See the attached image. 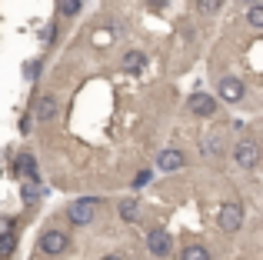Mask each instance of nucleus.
Instances as JSON below:
<instances>
[{
    "label": "nucleus",
    "mask_w": 263,
    "mask_h": 260,
    "mask_svg": "<svg viewBox=\"0 0 263 260\" xmlns=\"http://www.w3.org/2000/svg\"><path fill=\"white\" fill-rule=\"evenodd\" d=\"M97 207H100V200H97V197H80V200H70V203H67V220H70L73 227H87V224H93Z\"/></svg>",
    "instance_id": "obj_1"
},
{
    "label": "nucleus",
    "mask_w": 263,
    "mask_h": 260,
    "mask_svg": "<svg viewBox=\"0 0 263 260\" xmlns=\"http://www.w3.org/2000/svg\"><path fill=\"white\" fill-rule=\"evenodd\" d=\"M37 250L44 257H60V254H67V250H70V237H67V230L50 227V230H44V234H40Z\"/></svg>",
    "instance_id": "obj_2"
},
{
    "label": "nucleus",
    "mask_w": 263,
    "mask_h": 260,
    "mask_svg": "<svg viewBox=\"0 0 263 260\" xmlns=\"http://www.w3.org/2000/svg\"><path fill=\"white\" fill-rule=\"evenodd\" d=\"M233 160H237L243 170H253V167L260 163V147H257V140H237V147H233Z\"/></svg>",
    "instance_id": "obj_3"
},
{
    "label": "nucleus",
    "mask_w": 263,
    "mask_h": 260,
    "mask_svg": "<svg viewBox=\"0 0 263 260\" xmlns=\"http://www.w3.org/2000/svg\"><path fill=\"white\" fill-rule=\"evenodd\" d=\"M240 224H243V207H240L237 200H227L223 207H220V230H227V234H237Z\"/></svg>",
    "instance_id": "obj_4"
},
{
    "label": "nucleus",
    "mask_w": 263,
    "mask_h": 260,
    "mask_svg": "<svg viewBox=\"0 0 263 260\" xmlns=\"http://www.w3.org/2000/svg\"><path fill=\"white\" fill-rule=\"evenodd\" d=\"M220 97H223L227 104H240V100L247 97V84L240 77H223L220 80Z\"/></svg>",
    "instance_id": "obj_5"
},
{
    "label": "nucleus",
    "mask_w": 263,
    "mask_h": 260,
    "mask_svg": "<svg viewBox=\"0 0 263 260\" xmlns=\"http://www.w3.org/2000/svg\"><path fill=\"white\" fill-rule=\"evenodd\" d=\"M186 107H190V114L210 120L213 114H217V97H210V94H193V97L186 100Z\"/></svg>",
    "instance_id": "obj_6"
},
{
    "label": "nucleus",
    "mask_w": 263,
    "mask_h": 260,
    "mask_svg": "<svg viewBox=\"0 0 263 260\" xmlns=\"http://www.w3.org/2000/svg\"><path fill=\"white\" fill-rule=\"evenodd\" d=\"M170 247H174V240H170L167 230H150L147 234V250L154 257H170Z\"/></svg>",
    "instance_id": "obj_7"
},
{
    "label": "nucleus",
    "mask_w": 263,
    "mask_h": 260,
    "mask_svg": "<svg viewBox=\"0 0 263 260\" xmlns=\"http://www.w3.org/2000/svg\"><path fill=\"white\" fill-rule=\"evenodd\" d=\"M157 167L167 170V174H174V170H183V150H163L160 157H157Z\"/></svg>",
    "instance_id": "obj_8"
},
{
    "label": "nucleus",
    "mask_w": 263,
    "mask_h": 260,
    "mask_svg": "<svg viewBox=\"0 0 263 260\" xmlns=\"http://www.w3.org/2000/svg\"><path fill=\"white\" fill-rule=\"evenodd\" d=\"M53 117H57V97H53V94H44L40 104H37V120L47 124V120H53Z\"/></svg>",
    "instance_id": "obj_9"
},
{
    "label": "nucleus",
    "mask_w": 263,
    "mask_h": 260,
    "mask_svg": "<svg viewBox=\"0 0 263 260\" xmlns=\"http://www.w3.org/2000/svg\"><path fill=\"white\" fill-rule=\"evenodd\" d=\"M120 67L127 73H140L143 67H147V57H143L140 50H127V53H123V60H120Z\"/></svg>",
    "instance_id": "obj_10"
},
{
    "label": "nucleus",
    "mask_w": 263,
    "mask_h": 260,
    "mask_svg": "<svg viewBox=\"0 0 263 260\" xmlns=\"http://www.w3.org/2000/svg\"><path fill=\"white\" fill-rule=\"evenodd\" d=\"M40 177H24V187H20V197H24V203H37L40 200Z\"/></svg>",
    "instance_id": "obj_11"
},
{
    "label": "nucleus",
    "mask_w": 263,
    "mask_h": 260,
    "mask_svg": "<svg viewBox=\"0 0 263 260\" xmlns=\"http://www.w3.org/2000/svg\"><path fill=\"white\" fill-rule=\"evenodd\" d=\"M117 210H120V217L127 224H137V220H140V207H137V200H130V197H127V200H120V207H117Z\"/></svg>",
    "instance_id": "obj_12"
},
{
    "label": "nucleus",
    "mask_w": 263,
    "mask_h": 260,
    "mask_svg": "<svg viewBox=\"0 0 263 260\" xmlns=\"http://www.w3.org/2000/svg\"><path fill=\"white\" fill-rule=\"evenodd\" d=\"M17 174H20V177H37V163H33V154H20V157H17Z\"/></svg>",
    "instance_id": "obj_13"
},
{
    "label": "nucleus",
    "mask_w": 263,
    "mask_h": 260,
    "mask_svg": "<svg viewBox=\"0 0 263 260\" xmlns=\"http://www.w3.org/2000/svg\"><path fill=\"white\" fill-rule=\"evenodd\" d=\"M13 250H17V237H13V230H4L0 234V260H7Z\"/></svg>",
    "instance_id": "obj_14"
},
{
    "label": "nucleus",
    "mask_w": 263,
    "mask_h": 260,
    "mask_svg": "<svg viewBox=\"0 0 263 260\" xmlns=\"http://www.w3.org/2000/svg\"><path fill=\"white\" fill-rule=\"evenodd\" d=\"M183 260H210V254H206L203 244H186V247H183Z\"/></svg>",
    "instance_id": "obj_15"
},
{
    "label": "nucleus",
    "mask_w": 263,
    "mask_h": 260,
    "mask_svg": "<svg viewBox=\"0 0 263 260\" xmlns=\"http://www.w3.org/2000/svg\"><path fill=\"white\" fill-rule=\"evenodd\" d=\"M220 147H223V140H220V134H210V137L203 140V154H206V157H220V154H223Z\"/></svg>",
    "instance_id": "obj_16"
},
{
    "label": "nucleus",
    "mask_w": 263,
    "mask_h": 260,
    "mask_svg": "<svg viewBox=\"0 0 263 260\" xmlns=\"http://www.w3.org/2000/svg\"><path fill=\"white\" fill-rule=\"evenodd\" d=\"M247 24H250L253 30L263 27V4H250V10H247Z\"/></svg>",
    "instance_id": "obj_17"
},
{
    "label": "nucleus",
    "mask_w": 263,
    "mask_h": 260,
    "mask_svg": "<svg viewBox=\"0 0 263 260\" xmlns=\"http://www.w3.org/2000/svg\"><path fill=\"white\" fill-rule=\"evenodd\" d=\"M80 7H84L80 0H57V10L64 13V17H77V13H80Z\"/></svg>",
    "instance_id": "obj_18"
},
{
    "label": "nucleus",
    "mask_w": 263,
    "mask_h": 260,
    "mask_svg": "<svg viewBox=\"0 0 263 260\" xmlns=\"http://www.w3.org/2000/svg\"><path fill=\"white\" fill-rule=\"evenodd\" d=\"M40 64H44V60H30V64H24V77L27 80H37L40 77Z\"/></svg>",
    "instance_id": "obj_19"
},
{
    "label": "nucleus",
    "mask_w": 263,
    "mask_h": 260,
    "mask_svg": "<svg viewBox=\"0 0 263 260\" xmlns=\"http://www.w3.org/2000/svg\"><path fill=\"white\" fill-rule=\"evenodd\" d=\"M200 7H203V10H217L220 0H200Z\"/></svg>",
    "instance_id": "obj_20"
},
{
    "label": "nucleus",
    "mask_w": 263,
    "mask_h": 260,
    "mask_svg": "<svg viewBox=\"0 0 263 260\" xmlns=\"http://www.w3.org/2000/svg\"><path fill=\"white\" fill-rule=\"evenodd\" d=\"M150 177H154V174H150V170H143V174L137 177V187H143V183H150Z\"/></svg>",
    "instance_id": "obj_21"
},
{
    "label": "nucleus",
    "mask_w": 263,
    "mask_h": 260,
    "mask_svg": "<svg viewBox=\"0 0 263 260\" xmlns=\"http://www.w3.org/2000/svg\"><path fill=\"white\" fill-rule=\"evenodd\" d=\"M30 127H33V120H30V117H24V120H20V130H24V134H30Z\"/></svg>",
    "instance_id": "obj_22"
},
{
    "label": "nucleus",
    "mask_w": 263,
    "mask_h": 260,
    "mask_svg": "<svg viewBox=\"0 0 263 260\" xmlns=\"http://www.w3.org/2000/svg\"><path fill=\"white\" fill-rule=\"evenodd\" d=\"M103 260H123V254H107Z\"/></svg>",
    "instance_id": "obj_23"
},
{
    "label": "nucleus",
    "mask_w": 263,
    "mask_h": 260,
    "mask_svg": "<svg viewBox=\"0 0 263 260\" xmlns=\"http://www.w3.org/2000/svg\"><path fill=\"white\" fill-rule=\"evenodd\" d=\"M247 4H260V0H247Z\"/></svg>",
    "instance_id": "obj_24"
}]
</instances>
